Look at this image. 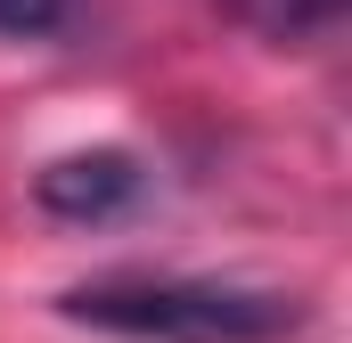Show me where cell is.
Instances as JSON below:
<instances>
[{"label": "cell", "instance_id": "7a4b0ae2", "mask_svg": "<svg viewBox=\"0 0 352 343\" xmlns=\"http://www.w3.org/2000/svg\"><path fill=\"white\" fill-rule=\"evenodd\" d=\"M148 196V164L131 147H74L58 164L33 172V204L66 229H98V221H123L131 204Z\"/></svg>", "mask_w": 352, "mask_h": 343}, {"label": "cell", "instance_id": "277c9868", "mask_svg": "<svg viewBox=\"0 0 352 343\" xmlns=\"http://www.w3.org/2000/svg\"><path fill=\"white\" fill-rule=\"evenodd\" d=\"M74 25V0H0V41H50Z\"/></svg>", "mask_w": 352, "mask_h": 343}, {"label": "cell", "instance_id": "6da1fadb", "mask_svg": "<svg viewBox=\"0 0 352 343\" xmlns=\"http://www.w3.org/2000/svg\"><path fill=\"white\" fill-rule=\"evenodd\" d=\"M58 319L123 343H287L303 327V303L278 286L238 278H173V270H115L58 294Z\"/></svg>", "mask_w": 352, "mask_h": 343}, {"label": "cell", "instance_id": "3957f363", "mask_svg": "<svg viewBox=\"0 0 352 343\" xmlns=\"http://www.w3.org/2000/svg\"><path fill=\"white\" fill-rule=\"evenodd\" d=\"M221 16L238 33L270 41V49H320V41L344 33L352 0H221Z\"/></svg>", "mask_w": 352, "mask_h": 343}]
</instances>
